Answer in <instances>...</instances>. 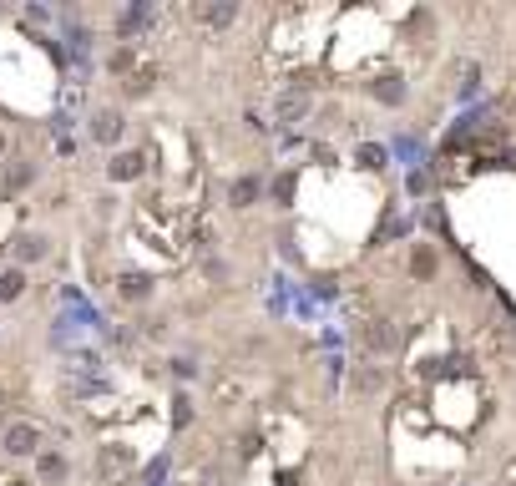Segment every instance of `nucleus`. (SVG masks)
<instances>
[{"instance_id":"obj_13","label":"nucleus","mask_w":516,"mask_h":486,"mask_svg":"<svg viewBox=\"0 0 516 486\" xmlns=\"http://www.w3.org/2000/svg\"><path fill=\"white\" fill-rule=\"evenodd\" d=\"M380 380H385V375H380V370H365V375H360V390H375Z\"/></svg>"},{"instance_id":"obj_12","label":"nucleus","mask_w":516,"mask_h":486,"mask_svg":"<svg viewBox=\"0 0 516 486\" xmlns=\"http://www.w3.org/2000/svg\"><path fill=\"white\" fill-rule=\"evenodd\" d=\"M360 162H365V168H380L385 152H380V147H360Z\"/></svg>"},{"instance_id":"obj_2","label":"nucleus","mask_w":516,"mask_h":486,"mask_svg":"<svg viewBox=\"0 0 516 486\" xmlns=\"http://www.w3.org/2000/svg\"><path fill=\"white\" fill-rule=\"evenodd\" d=\"M142 152H117V157H111V178H117V183H127V178H142Z\"/></svg>"},{"instance_id":"obj_10","label":"nucleus","mask_w":516,"mask_h":486,"mask_svg":"<svg viewBox=\"0 0 516 486\" xmlns=\"http://www.w3.org/2000/svg\"><path fill=\"white\" fill-rule=\"evenodd\" d=\"M41 476H46V481H61V476H66V461H61V456H41Z\"/></svg>"},{"instance_id":"obj_16","label":"nucleus","mask_w":516,"mask_h":486,"mask_svg":"<svg viewBox=\"0 0 516 486\" xmlns=\"http://www.w3.org/2000/svg\"><path fill=\"white\" fill-rule=\"evenodd\" d=\"M0 152H6V137H0Z\"/></svg>"},{"instance_id":"obj_6","label":"nucleus","mask_w":516,"mask_h":486,"mask_svg":"<svg viewBox=\"0 0 516 486\" xmlns=\"http://www.w3.org/2000/svg\"><path fill=\"white\" fill-rule=\"evenodd\" d=\"M375 96L390 101V106H400V101H405V86H400V76H385V81H375Z\"/></svg>"},{"instance_id":"obj_11","label":"nucleus","mask_w":516,"mask_h":486,"mask_svg":"<svg viewBox=\"0 0 516 486\" xmlns=\"http://www.w3.org/2000/svg\"><path fill=\"white\" fill-rule=\"evenodd\" d=\"M203 21L208 26H228L233 21V6H203Z\"/></svg>"},{"instance_id":"obj_14","label":"nucleus","mask_w":516,"mask_h":486,"mask_svg":"<svg viewBox=\"0 0 516 486\" xmlns=\"http://www.w3.org/2000/svg\"><path fill=\"white\" fill-rule=\"evenodd\" d=\"M415 274H435V258L430 253H415Z\"/></svg>"},{"instance_id":"obj_1","label":"nucleus","mask_w":516,"mask_h":486,"mask_svg":"<svg viewBox=\"0 0 516 486\" xmlns=\"http://www.w3.org/2000/svg\"><path fill=\"white\" fill-rule=\"evenodd\" d=\"M6 451L11 456H36L41 451V430L36 425H11L6 430Z\"/></svg>"},{"instance_id":"obj_7","label":"nucleus","mask_w":516,"mask_h":486,"mask_svg":"<svg viewBox=\"0 0 516 486\" xmlns=\"http://www.w3.org/2000/svg\"><path fill=\"white\" fill-rule=\"evenodd\" d=\"M253 198H258V178H238L233 183V208H248Z\"/></svg>"},{"instance_id":"obj_9","label":"nucleus","mask_w":516,"mask_h":486,"mask_svg":"<svg viewBox=\"0 0 516 486\" xmlns=\"http://www.w3.org/2000/svg\"><path fill=\"white\" fill-rule=\"evenodd\" d=\"M147 289H152V284H147L142 274H122V299H147Z\"/></svg>"},{"instance_id":"obj_8","label":"nucleus","mask_w":516,"mask_h":486,"mask_svg":"<svg viewBox=\"0 0 516 486\" xmlns=\"http://www.w3.org/2000/svg\"><path fill=\"white\" fill-rule=\"evenodd\" d=\"M16 253H21V258H26V263H31V258H46V238H41V233H26V238H21V248H16Z\"/></svg>"},{"instance_id":"obj_3","label":"nucleus","mask_w":516,"mask_h":486,"mask_svg":"<svg viewBox=\"0 0 516 486\" xmlns=\"http://www.w3.org/2000/svg\"><path fill=\"white\" fill-rule=\"evenodd\" d=\"M365 345H370L375 355H385V350H395V330H390L385 319H375L370 330H365Z\"/></svg>"},{"instance_id":"obj_4","label":"nucleus","mask_w":516,"mask_h":486,"mask_svg":"<svg viewBox=\"0 0 516 486\" xmlns=\"http://www.w3.org/2000/svg\"><path fill=\"white\" fill-rule=\"evenodd\" d=\"M26 294V274L21 268H6V274H0V299H21Z\"/></svg>"},{"instance_id":"obj_5","label":"nucleus","mask_w":516,"mask_h":486,"mask_svg":"<svg viewBox=\"0 0 516 486\" xmlns=\"http://www.w3.org/2000/svg\"><path fill=\"white\" fill-rule=\"evenodd\" d=\"M91 132H96V137H101V142H117V137H122V117H117V112H101V117H96V127H91Z\"/></svg>"},{"instance_id":"obj_15","label":"nucleus","mask_w":516,"mask_h":486,"mask_svg":"<svg viewBox=\"0 0 516 486\" xmlns=\"http://www.w3.org/2000/svg\"><path fill=\"white\" fill-rule=\"evenodd\" d=\"M172 420H178V425H188V420H193V410H188V400H183V395H178V410H172Z\"/></svg>"}]
</instances>
